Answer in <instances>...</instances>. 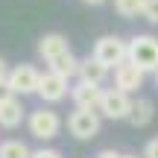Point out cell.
<instances>
[{
  "label": "cell",
  "instance_id": "cell-13",
  "mask_svg": "<svg viewBox=\"0 0 158 158\" xmlns=\"http://www.w3.org/2000/svg\"><path fill=\"white\" fill-rule=\"evenodd\" d=\"M50 64V70H56L59 76H64V79H70V76H76L79 73V59L73 56V53H62V56H56L53 62H47Z\"/></svg>",
  "mask_w": 158,
  "mask_h": 158
},
{
  "label": "cell",
  "instance_id": "cell-12",
  "mask_svg": "<svg viewBox=\"0 0 158 158\" xmlns=\"http://www.w3.org/2000/svg\"><path fill=\"white\" fill-rule=\"evenodd\" d=\"M23 111H27V108L21 106L18 97L0 102V126H3V129H18V126L23 123Z\"/></svg>",
  "mask_w": 158,
  "mask_h": 158
},
{
  "label": "cell",
  "instance_id": "cell-1",
  "mask_svg": "<svg viewBox=\"0 0 158 158\" xmlns=\"http://www.w3.org/2000/svg\"><path fill=\"white\" fill-rule=\"evenodd\" d=\"M129 59L143 73H155L158 70V38L155 35H135V38H129Z\"/></svg>",
  "mask_w": 158,
  "mask_h": 158
},
{
  "label": "cell",
  "instance_id": "cell-10",
  "mask_svg": "<svg viewBox=\"0 0 158 158\" xmlns=\"http://www.w3.org/2000/svg\"><path fill=\"white\" fill-rule=\"evenodd\" d=\"M70 50V44H68V38H64L62 32H47L44 38L38 41V56L44 59V62H53L56 56H62V53H68Z\"/></svg>",
  "mask_w": 158,
  "mask_h": 158
},
{
  "label": "cell",
  "instance_id": "cell-9",
  "mask_svg": "<svg viewBox=\"0 0 158 158\" xmlns=\"http://www.w3.org/2000/svg\"><path fill=\"white\" fill-rule=\"evenodd\" d=\"M70 100H73L76 108H100L102 88L97 82H85V79H79L73 88H70Z\"/></svg>",
  "mask_w": 158,
  "mask_h": 158
},
{
  "label": "cell",
  "instance_id": "cell-7",
  "mask_svg": "<svg viewBox=\"0 0 158 158\" xmlns=\"http://www.w3.org/2000/svg\"><path fill=\"white\" fill-rule=\"evenodd\" d=\"M38 97H41L44 102H62L64 97H68V79L59 76L56 70H47V73H41Z\"/></svg>",
  "mask_w": 158,
  "mask_h": 158
},
{
  "label": "cell",
  "instance_id": "cell-2",
  "mask_svg": "<svg viewBox=\"0 0 158 158\" xmlns=\"http://www.w3.org/2000/svg\"><path fill=\"white\" fill-rule=\"evenodd\" d=\"M132 106H135V100L129 97V91H120L117 85H114V88L102 91V100H100V108H97V111L106 120H129Z\"/></svg>",
  "mask_w": 158,
  "mask_h": 158
},
{
  "label": "cell",
  "instance_id": "cell-14",
  "mask_svg": "<svg viewBox=\"0 0 158 158\" xmlns=\"http://www.w3.org/2000/svg\"><path fill=\"white\" fill-rule=\"evenodd\" d=\"M152 114H155L152 102H149V100H143V97H141V100H135V106H132V114H129V123L141 129V126H147L149 120H152Z\"/></svg>",
  "mask_w": 158,
  "mask_h": 158
},
{
  "label": "cell",
  "instance_id": "cell-20",
  "mask_svg": "<svg viewBox=\"0 0 158 158\" xmlns=\"http://www.w3.org/2000/svg\"><path fill=\"white\" fill-rule=\"evenodd\" d=\"M32 158H62L59 149H38V152H32Z\"/></svg>",
  "mask_w": 158,
  "mask_h": 158
},
{
  "label": "cell",
  "instance_id": "cell-19",
  "mask_svg": "<svg viewBox=\"0 0 158 158\" xmlns=\"http://www.w3.org/2000/svg\"><path fill=\"white\" fill-rule=\"evenodd\" d=\"M12 97H18V94H15V91H12V85H9V82H6V79H3V82H0V102L12 100Z\"/></svg>",
  "mask_w": 158,
  "mask_h": 158
},
{
  "label": "cell",
  "instance_id": "cell-17",
  "mask_svg": "<svg viewBox=\"0 0 158 158\" xmlns=\"http://www.w3.org/2000/svg\"><path fill=\"white\" fill-rule=\"evenodd\" d=\"M141 18L158 27V0H143V15Z\"/></svg>",
  "mask_w": 158,
  "mask_h": 158
},
{
  "label": "cell",
  "instance_id": "cell-5",
  "mask_svg": "<svg viewBox=\"0 0 158 158\" xmlns=\"http://www.w3.org/2000/svg\"><path fill=\"white\" fill-rule=\"evenodd\" d=\"M68 129L70 135L79 138V141H91V138L100 135V114L97 108H76L68 117Z\"/></svg>",
  "mask_w": 158,
  "mask_h": 158
},
{
  "label": "cell",
  "instance_id": "cell-21",
  "mask_svg": "<svg viewBox=\"0 0 158 158\" xmlns=\"http://www.w3.org/2000/svg\"><path fill=\"white\" fill-rule=\"evenodd\" d=\"M97 158H123V155H120V152H114V149H102Z\"/></svg>",
  "mask_w": 158,
  "mask_h": 158
},
{
  "label": "cell",
  "instance_id": "cell-23",
  "mask_svg": "<svg viewBox=\"0 0 158 158\" xmlns=\"http://www.w3.org/2000/svg\"><path fill=\"white\" fill-rule=\"evenodd\" d=\"M82 3H88V6H102V3H108V0H82Z\"/></svg>",
  "mask_w": 158,
  "mask_h": 158
},
{
  "label": "cell",
  "instance_id": "cell-25",
  "mask_svg": "<svg viewBox=\"0 0 158 158\" xmlns=\"http://www.w3.org/2000/svg\"><path fill=\"white\" fill-rule=\"evenodd\" d=\"M155 85H158V70H155Z\"/></svg>",
  "mask_w": 158,
  "mask_h": 158
},
{
  "label": "cell",
  "instance_id": "cell-24",
  "mask_svg": "<svg viewBox=\"0 0 158 158\" xmlns=\"http://www.w3.org/2000/svg\"><path fill=\"white\" fill-rule=\"evenodd\" d=\"M123 158H138V155H123Z\"/></svg>",
  "mask_w": 158,
  "mask_h": 158
},
{
  "label": "cell",
  "instance_id": "cell-6",
  "mask_svg": "<svg viewBox=\"0 0 158 158\" xmlns=\"http://www.w3.org/2000/svg\"><path fill=\"white\" fill-rule=\"evenodd\" d=\"M6 82L12 85V91L21 97L27 94H38V82H41V73L32 68V64H15L6 76Z\"/></svg>",
  "mask_w": 158,
  "mask_h": 158
},
{
  "label": "cell",
  "instance_id": "cell-4",
  "mask_svg": "<svg viewBox=\"0 0 158 158\" xmlns=\"http://www.w3.org/2000/svg\"><path fill=\"white\" fill-rule=\"evenodd\" d=\"M94 56L100 59L106 68H117L120 62L129 59V41H123L120 35H102L94 44Z\"/></svg>",
  "mask_w": 158,
  "mask_h": 158
},
{
  "label": "cell",
  "instance_id": "cell-18",
  "mask_svg": "<svg viewBox=\"0 0 158 158\" xmlns=\"http://www.w3.org/2000/svg\"><path fill=\"white\" fill-rule=\"evenodd\" d=\"M143 158H158V138L147 141V147H143Z\"/></svg>",
  "mask_w": 158,
  "mask_h": 158
},
{
  "label": "cell",
  "instance_id": "cell-8",
  "mask_svg": "<svg viewBox=\"0 0 158 158\" xmlns=\"http://www.w3.org/2000/svg\"><path fill=\"white\" fill-rule=\"evenodd\" d=\"M143 76L147 73H143L132 59H126V62H120L117 68H114V85H117L120 91H129V94H135L143 85Z\"/></svg>",
  "mask_w": 158,
  "mask_h": 158
},
{
  "label": "cell",
  "instance_id": "cell-22",
  "mask_svg": "<svg viewBox=\"0 0 158 158\" xmlns=\"http://www.w3.org/2000/svg\"><path fill=\"white\" fill-rule=\"evenodd\" d=\"M6 76H9V64H6V62H3V59H0V82H3V79H6Z\"/></svg>",
  "mask_w": 158,
  "mask_h": 158
},
{
  "label": "cell",
  "instance_id": "cell-16",
  "mask_svg": "<svg viewBox=\"0 0 158 158\" xmlns=\"http://www.w3.org/2000/svg\"><path fill=\"white\" fill-rule=\"evenodd\" d=\"M114 12L120 18H138L143 15V0H114Z\"/></svg>",
  "mask_w": 158,
  "mask_h": 158
},
{
  "label": "cell",
  "instance_id": "cell-11",
  "mask_svg": "<svg viewBox=\"0 0 158 158\" xmlns=\"http://www.w3.org/2000/svg\"><path fill=\"white\" fill-rule=\"evenodd\" d=\"M108 70H111V68H106V64H102L94 53H91L88 59H82V62H79V79H85V82L102 85V82H106V76H108Z\"/></svg>",
  "mask_w": 158,
  "mask_h": 158
},
{
  "label": "cell",
  "instance_id": "cell-3",
  "mask_svg": "<svg viewBox=\"0 0 158 158\" xmlns=\"http://www.w3.org/2000/svg\"><path fill=\"white\" fill-rule=\"evenodd\" d=\"M27 126H29V135L32 138H38V141H53V138L59 135V129H62V117H59L53 108H35L32 114H29V120H27Z\"/></svg>",
  "mask_w": 158,
  "mask_h": 158
},
{
  "label": "cell",
  "instance_id": "cell-15",
  "mask_svg": "<svg viewBox=\"0 0 158 158\" xmlns=\"http://www.w3.org/2000/svg\"><path fill=\"white\" fill-rule=\"evenodd\" d=\"M0 158H32V152L23 141H3L0 143Z\"/></svg>",
  "mask_w": 158,
  "mask_h": 158
}]
</instances>
